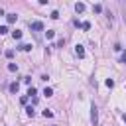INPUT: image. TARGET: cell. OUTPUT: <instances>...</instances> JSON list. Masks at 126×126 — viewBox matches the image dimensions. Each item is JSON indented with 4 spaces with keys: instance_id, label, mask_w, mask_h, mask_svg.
Returning a JSON list of instances; mask_svg holds the SVG:
<instances>
[{
    "instance_id": "obj_22",
    "label": "cell",
    "mask_w": 126,
    "mask_h": 126,
    "mask_svg": "<svg viewBox=\"0 0 126 126\" xmlns=\"http://www.w3.org/2000/svg\"><path fill=\"white\" fill-rule=\"evenodd\" d=\"M124 122H126V114H124Z\"/></svg>"
},
{
    "instance_id": "obj_1",
    "label": "cell",
    "mask_w": 126,
    "mask_h": 126,
    "mask_svg": "<svg viewBox=\"0 0 126 126\" xmlns=\"http://www.w3.org/2000/svg\"><path fill=\"white\" fill-rule=\"evenodd\" d=\"M91 122H93V126H96V122H98V108L94 104H91Z\"/></svg>"
},
{
    "instance_id": "obj_3",
    "label": "cell",
    "mask_w": 126,
    "mask_h": 126,
    "mask_svg": "<svg viewBox=\"0 0 126 126\" xmlns=\"http://www.w3.org/2000/svg\"><path fill=\"white\" fill-rule=\"evenodd\" d=\"M75 53H77L79 57H85V49H83V45H77V47H75Z\"/></svg>"
},
{
    "instance_id": "obj_21",
    "label": "cell",
    "mask_w": 126,
    "mask_h": 126,
    "mask_svg": "<svg viewBox=\"0 0 126 126\" xmlns=\"http://www.w3.org/2000/svg\"><path fill=\"white\" fill-rule=\"evenodd\" d=\"M120 61H122V63H126V51L122 53V57H120Z\"/></svg>"
},
{
    "instance_id": "obj_17",
    "label": "cell",
    "mask_w": 126,
    "mask_h": 126,
    "mask_svg": "<svg viewBox=\"0 0 126 126\" xmlns=\"http://www.w3.org/2000/svg\"><path fill=\"white\" fill-rule=\"evenodd\" d=\"M4 33H8V28L6 26H0V35H4Z\"/></svg>"
},
{
    "instance_id": "obj_10",
    "label": "cell",
    "mask_w": 126,
    "mask_h": 126,
    "mask_svg": "<svg viewBox=\"0 0 126 126\" xmlns=\"http://www.w3.org/2000/svg\"><path fill=\"white\" fill-rule=\"evenodd\" d=\"M28 96H32V98L35 96V87H30V89H28Z\"/></svg>"
},
{
    "instance_id": "obj_18",
    "label": "cell",
    "mask_w": 126,
    "mask_h": 126,
    "mask_svg": "<svg viewBox=\"0 0 126 126\" xmlns=\"http://www.w3.org/2000/svg\"><path fill=\"white\" fill-rule=\"evenodd\" d=\"M51 18H53V20H57V18H59V12H57V10H53V12H51Z\"/></svg>"
},
{
    "instance_id": "obj_5",
    "label": "cell",
    "mask_w": 126,
    "mask_h": 126,
    "mask_svg": "<svg viewBox=\"0 0 126 126\" xmlns=\"http://www.w3.org/2000/svg\"><path fill=\"white\" fill-rule=\"evenodd\" d=\"M18 49H22V51H30V49H32V45H30V43H20V45H18Z\"/></svg>"
},
{
    "instance_id": "obj_14",
    "label": "cell",
    "mask_w": 126,
    "mask_h": 126,
    "mask_svg": "<svg viewBox=\"0 0 126 126\" xmlns=\"http://www.w3.org/2000/svg\"><path fill=\"white\" fill-rule=\"evenodd\" d=\"M93 10L98 14V12H102V6H100V4H94V6H93Z\"/></svg>"
},
{
    "instance_id": "obj_20",
    "label": "cell",
    "mask_w": 126,
    "mask_h": 126,
    "mask_svg": "<svg viewBox=\"0 0 126 126\" xmlns=\"http://www.w3.org/2000/svg\"><path fill=\"white\" fill-rule=\"evenodd\" d=\"M106 87H114V81L112 79H106Z\"/></svg>"
},
{
    "instance_id": "obj_15",
    "label": "cell",
    "mask_w": 126,
    "mask_h": 126,
    "mask_svg": "<svg viewBox=\"0 0 126 126\" xmlns=\"http://www.w3.org/2000/svg\"><path fill=\"white\" fill-rule=\"evenodd\" d=\"M43 116H45V118H51V116H53V112H51V110H47V108H45V110H43Z\"/></svg>"
},
{
    "instance_id": "obj_19",
    "label": "cell",
    "mask_w": 126,
    "mask_h": 126,
    "mask_svg": "<svg viewBox=\"0 0 126 126\" xmlns=\"http://www.w3.org/2000/svg\"><path fill=\"white\" fill-rule=\"evenodd\" d=\"M6 57H8V59H12V57H14V51H12V49H8V51H6Z\"/></svg>"
},
{
    "instance_id": "obj_6",
    "label": "cell",
    "mask_w": 126,
    "mask_h": 126,
    "mask_svg": "<svg viewBox=\"0 0 126 126\" xmlns=\"http://www.w3.org/2000/svg\"><path fill=\"white\" fill-rule=\"evenodd\" d=\"M75 10H77V12H85V4H83V2H77V4H75Z\"/></svg>"
},
{
    "instance_id": "obj_2",
    "label": "cell",
    "mask_w": 126,
    "mask_h": 126,
    "mask_svg": "<svg viewBox=\"0 0 126 126\" xmlns=\"http://www.w3.org/2000/svg\"><path fill=\"white\" fill-rule=\"evenodd\" d=\"M30 28H32V32H41V30H43V24H41V22H32Z\"/></svg>"
},
{
    "instance_id": "obj_4",
    "label": "cell",
    "mask_w": 126,
    "mask_h": 126,
    "mask_svg": "<svg viewBox=\"0 0 126 126\" xmlns=\"http://www.w3.org/2000/svg\"><path fill=\"white\" fill-rule=\"evenodd\" d=\"M6 20H8V24H14V22L18 20V16H16V14H8V16H6Z\"/></svg>"
},
{
    "instance_id": "obj_7",
    "label": "cell",
    "mask_w": 126,
    "mask_h": 126,
    "mask_svg": "<svg viewBox=\"0 0 126 126\" xmlns=\"http://www.w3.org/2000/svg\"><path fill=\"white\" fill-rule=\"evenodd\" d=\"M8 71L16 73V71H18V65H16V63H8Z\"/></svg>"
},
{
    "instance_id": "obj_16",
    "label": "cell",
    "mask_w": 126,
    "mask_h": 126,
    "mask_svg": "<svg viewBox=\"0 0 126 126\" xmlns=\"http://www.w3.org/2000/svg\"><path fill=\"white\" fill-rule=\"evenodd\" d=\"M81 28H83V30H91V24H89V22H83Z\"/></svg>"
},
{
    "instance_id": "obj_8",
    "label": "cell",
    "mask_w": 126,
    "mask_h": 126,
    "mask_svg": "<svg viewBox=\"0 0 126 126\" xmlns=\"http://www.w3.org/2000/svg\"><path fill=\"white\" fill-rule=\"evenodd\" d=\"M18 89H20L18 83H12V85H10V93H18Z\"/></svg>"
},
{
    "instance_id": "obj_9",
    "label": "cell",
    "mask_w": 126,
    "mask_h": 126,
    "mask_svg": "<svg viewBox=\"0 0 126 126\" xmlns=\"http://www.w3.org/2000/svg\"><path fill=\"white\" fill-rule=\"evenodd\" d=\"M12 35H14V39H20V37H22V32H20V30H14Z\"/></svg>"
},
{
    "instance_id": "obj_13",
    "label": "cell",
    "mask_w": 126,
    "mask_h": 126,
    "mask_svg": "<svg viewBox=\"0 0 126 126\" xmlns=\"http://www.w3.org/2000/svg\"><path fill=\"white\" fill-rule=\"evenodd\" d=\"M26 112H28V116H35V110H33L32 106H28V108H26Z\"/></svg>"
},
{
    "instance_id": "obj_11",
    "label": "cell",
    "mask_w": 126,
    "mask_h": 126,
    "mask_svg": "<svg viewBox=\"0 0 126 126\" xmlns=\"http://www.w3.org/2000/svg\"><path fill=\"white\" fill-rule=\"evenodd\" d=\"M45 35H47V39H53V35H55V32H53V30H47V32H45Z\"/></svg>"
},
{
    "instance_id": "obj_12",
    "label": "cell",
    "mask_w": 126,
    "mask_h": 126,
    "mask_svg": "<svg viewBox=\"0 0 126 126\" xmlns=\"http://www.w3.org/2000/svg\"><path fill=\"white\" fill-rule=\"evenodd\" d=\"M43 94H45V96H51V94H53V91H51L49 87H45V89H43Z\"/></svg>"
}]
</instances>
